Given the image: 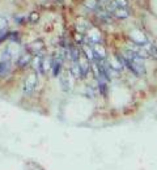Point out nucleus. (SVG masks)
Returning <instances> with one entry per match:
<instances>
[{
	"label": "nucleus",
	"mask_w": 157,
	"mask_h": 170,
	"mask_svg": "<svg viewBox=\"0 0 157 170\" xmlns=\"http://www.w3.org/2000/svg\"><path fill=\"white\" fill-rule=\"evenodd\" d=\"M123 59H124V66L132 73H135L136 76H141V75L145 73V66H144V62H143V58L139 56L136 52L127 50L124 52Z\"/></svg>",
	"instance_id": "nucleus-1"
},
{
	"label": "nucleus",
	"mask_w": 157,
	"mask_h": 170,
	"mask_svg": "<svg viewBox=\"0 0 157 170\" xmlns=\"http://www.w3.org/2000/svg\"><path fill=\"white\" fill-rule=\"evenodd\" d=\"M37 86V73H32L26 77L24 84V92L26 94H32Z\"/></svg>",
	"instance_id": "nucleus-2"
},
{
	"label": "nucleus",
	"mask_w": 157,
	"mask_h": 170,
	"mask_svg": "<svg viewBox=\"0 0 157 170\" xmlns=\"http://www.w3.org/2000/svg\"><path fill=\"white\" fill-rule=\"evenodd\" d=\"M62 63H63V56H60V55H55L54 59H52V64H51L52 75H54V76H58L59 75L60 68H62Z\"/></svg>",
	"instance_id": "nucleus-3"
},
{
	"label": "nucleus",
	"mask_w": 157,
	"mask_h": 170,
	"mask_svg": "<svg viewBox=\"0 0 157 170\" xmlns=\"http://www.w3.org/2000/svg\"><path fill=\"white\" fill-rule=\"evenodd\" d=\"M43 47H45V44L43 42H42L41 40H38V41H34L33 43H30L29 46H28V50H29L32 54H34V55H38L39 52L43 50Z\"/></svg>",
	"instance_id": "nucleus-4"
},
{
	"label": "nucleus",
	"mask_w": 157,
	"mask_h": 170,
	"mask_svg": "<svg viewBox=\"0 0 157 170\" xmlns=\"http://www.w3.org/2000/svg\"><path fill=\"white\" fill-rule=\"evenodd\" d=\"M143 47H144L145 52H147L148 58H153V59L157 60V47L155 44H151V43H145L143 44Z\"/></svg>",
	"instance_id": "nucleus-5"
},
{
	"label": "nucleus",
	"mask_w": 157,
	"mask_h": 170,
	"mask_svg": "<svg viewBox=\"0 0 157 170\" xmlns=\"http://www.w3.org/2000/svg\"><path fill=\"white\" fill-rule=\"evenodd\" d=\"M11 72V62L8 60H1L0 62V77L7 76Z\"/></svg>",
	"instance_id": "nucleus-6"
},
{
	"label": "nucleus",
	"mask_w": 157,
	"mask_h": 170,
	"mask_svg": "<svg viewBox=\"0 0 157 170\" xmlns=\"http://www.w3.org/2000/svg\"><path fill=\"white\" fill-rule=\"evenodd\" d=\"M30 60H32V58H30L29 55H22V56H20L17 63H18L20 67H26L28 64L30 63Z\"/></svg>",
	"instance_id": "nucleus-7"
}]
</instances>
